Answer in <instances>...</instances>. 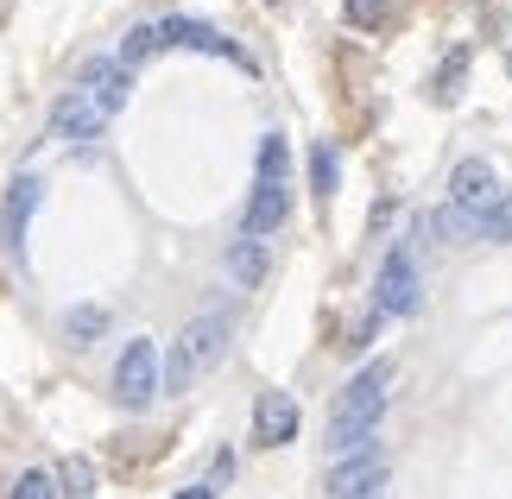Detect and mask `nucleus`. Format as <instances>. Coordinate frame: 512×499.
Here are the masks:
<instances>
[{
  "instance_id": "1",
  "label": "nucleus",
  "mask_w": 512,
  "mask_h": 499,
  "mask_svg": "<svg viewBox=\"0 0 512 499\" xmlns=\"http://www.w3.org/2000/svg\"><path fill=\"white\" fill-rule=\"evenodd\" d=\"M386 386H392V361H367V367L342 386L336 411H329V455H336V462L373 449V424L386 417V398H392Z\"/></svg>"
},
{
  "instance_id": "2",
  "label": "nucleus",
  "mask_w": 512,
  "mask_h": 499,
  "mask_svg": "<svg viewBox=\"0 0 512 499\" xmlns=\"http://www.w3.org/2000/svg\"><path fill=\"white\" fill-rule=\"evenodd\" d=\"M228 335H234V323H228L222 310L190 316V323L177 329L171 354H165V392H190L196 379H203V373H209V367L228 354Z\"/></svg>"
},
{
  "instance_id": "3",
  "label": "nucleus",
  "mask_w": 512,
  "mask_h": 499,
  "mask_svg": "<svg viewBox=\"0 0 512 499\" xmlns=\"http://www.w3.org/2000/svg\"><path fill=\"white\" fill-rule=\"evenodd\" d=\"M291 146L279 133H266L260 146V177H253V196H247V215H241V234H253V241H266V234L285 228L291 215Z\"/></svg>"
},
{
  "instance_id": "4",
  "label": "nucleus",
  "mask_w": 512,
  "mask_h": 499,
  "mask_svg": "<svg viewBox=\"0 0 512 499\" xmlns=\"http://www.w3.org/2000/svg\"><path fill=\"white\" fill-rule=\"evenodd\" d=\"M159 392H165V361H159V348L140 335V342H127L121 361H114V398H121L127 411H146Z\"/></svg>"
},
{
  "instance_id": "5",
  "label": "nucleus",
  "mask_w": 512,
  "mask_h": 499,
  "mask_svg": "<svg viewBox=\"0 0 512 499\" xmlns=\"http://www.w3.org/2000/svg\"><path fill=\"white\" fill-rule=\"evenodd\" d=\"M114 121L108 102H95V95L83 83H70L64 95H57L51 108V139H70V146H89V139H102V127Z\"/></svg>"
},
{
  "instance_id": "6",
  "label": "nucleus",
  "mask_w": 512,
  "mask_h": 499,
  "mask_svg": "<svg viewBox=\"0 0 512 499\" xmlns=\"http://www.w3.org/2000/svg\"><path fill=\"white\" fill-rule=\"evenodd\" d=\"M500 171L487 165V158H462L456 171H449V209H462L468 222H481L487 228V215H494V203H500Z\"/></svg>"
},
{
  "instance_id": "7",
  "label": "nucleus",
  "mask_w": 512,
  "mask_h": 499,
  "mask_svg": "<svg viewBox=\"0 0 512 499\" xmlns=\"http://www.w3.org/2000/svg\"><path fill=\"white\" fill-rule=\"evenodd\" d=\"M373 310L380 316H411L418 310V259H411V247H392L380 278H373Z\"/></svg>"
},
{
  "instance_id": "8",
  "label": "nucleus",
  "mask_w": 512,
  "mask_h": 499,
  "mask_svg": "<svg viewBox=\"0 0 512 499\" xmlns=\"http://www.w3.org/2000/svg\"><path fill=\"white\" fill-rule=\"evenodd\" d=\"M386 474H392V462H386L380 449L348 455V462L329 468V499H373V493L386 487Z\"/></svg>"
},
{
  "instance_id": "9",
  "label": "nucleus",
  "mask_w": 512,
  "mask_h": 499,
  "mask_svg": "<svg viewBox=\"0 0 512 499\" xmlns=\"http://www.w3.org/2000/svg\"><path fill=\"white\" fill-rule=\"evenodd\" d=\"M159 32H165V45H177V51H209V57H228V64L253 70L247 51L234 45V38H222L215 26H203V19H159Z\"/></svg>"
},
{
  "instance_id": "10",
  "label": "nucleus",
  "mask_w": 512,
  "mask_h": 499,
  "mask_svg": "<svg viewBox=\"0 0 512 499\" xmlns=\"http://www.w3.org/2000/svg\"><path fill=\"white\" fill-rule=\"evenodd\" d=\"M298 436V398L291 392H260V405H253V443L279 449Z\"/></svg>"
},
{
  "instance_id": "11",
  "label": "nucleus",
  "mask_w": 512,
  "mask_h": 499,
  "mask_svg": "<svg viewBox=\"0 0 512 499\" xmlns=\"http://www.w3.org/2000/svg\"><path fill=\"white\" fill-rule=\"evenodd\" d=\"M38 177H19V184L7 190V209H0V241H7L13 253L26 247V222H32V209H38Z\"/></svg>"
},
{
  "instance_id": "12",
  "label": "nucleus",
  "mask_w": 512,
  "mask_h": 499,
  "mask_svg": "<svg viewBox=\"0 0 512 499\" xmlns=\"http://www.w3.org/2000/svg\"><path fill=\"white\" fill-rule=\"evenodd\" d=\"M76 83H83L95 102H108L114 114H121V102H127V64H121V57H89Z\"/></svg>"
},
{
  "instance_id": "13",
  "label": "nucleus",
  "mask_w": 512,
  "mask_h": 499,
  "mask_svg": "<svg viewBox=\"0 0 512 499\" xmlns=\"http://www.w3.org/2000/svg\"><path fill=\"white\" fill-rule=\"evenodd\" d=\"M228 278H234L241 291H253V285H260V278H266V241H253V234H241V241L228 247Z\"/></svg>"
},
{
  "instance_id": "14",
  "label": "nucleus",
  "mask_w": 512,
  "mask_h": 499,
  "mask_svg": "<svg viewBox=\"0 0 512 499\" xmlns=\"http://www.w3.org/2000/svg\"><path fill=\"white\" fill-rule=\"evenodd\" d=\"M310 184H317V196H336V184H342V158H336L329 139L310 146Z\"/></svg>"
},
{
  "instance_id": "15",
  "label": "nucleus",
  "mask_w": 512,
  "mask_h": 499,
  "mask_svg": "<svg viewBox=\"0 0 512 499\" xmlns=\"http://www.w3.org/2000/svg\"><path fill=\"white\" fill-rule=\"evenodd\" d=\"M102 329H108V310H102V304H76V310L64 316V335H70L76 348H89Z\"/></svg>"
},
{
  "instance_id": "16",
  "label": "nucleus",
  "mask_w": 512,
  "mask_h": 499,
  "mask_svg": "<svg viewBox=\"0 0 512 499\" xmlns=\"http://www.w3.org/2000/svg\"><path fill=\"white\" fill-rule=\"evenodd\" d=\"M57 487H64L70 499H95V462L89 455H70V462L57 468Z\"/></svg>"
},
{
  "instance_id": "17",
  "label": "nucleus",
  "mask_w": 512,
  "mask_h": 499,
  "mask_svg": "<svg viewBox=\"0 0 512 499\" xmlns=\"http://www.w3.org/2000/svg\"><path fill=\"white\" fill-rule=\"evenodd\" d=\"M152 51H165V32H159V26H133V32H127V45H121V64L133 70V64H146Z\"/></svg>"
},
{
  "instance_id": "18",
  "label": "nucleus",
  "mask_w": 512,
  "mask_h": 499,
  "mask_svg": "<svg viewBox=\"0 0 512 499\" xmlns=\"http://www.w3.org/2000/svg\"><path fill=\"white\" fill-rule=\"evenodd\" d=\"M481 234H487V241H512V190L494 203V215H487V228H481Z\"/></svg>"
},
{
  "instance_id": "19",
  "label": "nucleus",
  "mask_w": 512,
  "mask_h": 499,
  "mask_svg": "<svg viewBox=\"0 0 512 499\" xmlns=\"http://www.w3.org/2000/svg\"><path fill=\"white\" fill-rule=\"evenodd\" d=\"M13 499H57V481H51V474H19V487H13Z\"/></svg>"
},
{
  "instance_id": "20",
  "label": "nucleus",
  "mask_w": 512,
  "mask_h": 499,
  "mask_svg": "<svg viewBox=\"0 0 512 499\" xmlns=\"http://www.w3.org/2000/svg\"><path fill=\"white\" fill-rule=\"evenodd\" d=\"M380 7H386V0H348V19H354V26H373Z\"/></svg>"
},
{
  "instance_id": "21",
  "label": "nucleus",
  "mask_w": 512,
  "mask_h": 499,
  "mask_svg": "<svg viewBox=\"0 0 512 499\" xmlns=\"http://www.w3.org/2000/svg\"><path fill=\"white\" fill-rule=\"evenodd\" d=\"M171 499H215L209 487H184V493H171Z\"/></svg>"
},
{
  "instance_id": "22",
  "label": "nucleus",
  "mask_w": 512,
  "mask_h": 499,
  "mask_svg": "<svg viewBox=\"0 0 512 499\" xmlns=\"http://www.w3.org/2000/svg\"><path fill=\"white\" fill-rule=\"evenodd\" d=\"M266 7H285V0H266Z\"/></svg>"
}]
</instances>
